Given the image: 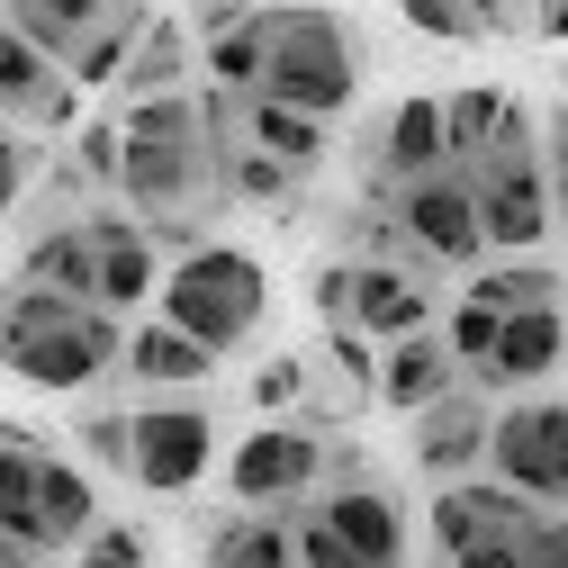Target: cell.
<instances>
[{
  "label": "cell",
  "mask_w": 568,
  "mask_h": 568,
  "mask_svg": "<svg viewBox=\"0 0 568 568\" xmlns=\"http://www.w3.org/2000/svg\"><path fill=\"white\" fill-rule=\"evenodd\" d=\"M118 362H126L118 307L37 290V280L0 290V371H10V379L45 388V397H73V388H91V379L118 371Z\"/></svg>",
  "instance_id": "1"
},
{
  "label": "cell",
  "mask_w": 568,
  "mask_h": 568,
  "mask_svg": "<svg viewBox=\"0 0 568 568\" xmlns=\"http://www.w3.org/2000/svg\"><path fill=\"white\" fill-rule=\"evenodd\" d=\"M262 28V91L253 100H280V109H307V118H334L362 100V28L325 0H262L253 10Z\"/></svg>",
  "instance_id": "2"
},
{
  "label": "cell",
  "mask_w": 568,
  "mask_h": 568,
  "mask_svg": "<svg viewBox=\"0 0 568 568\" xmlns=\"http://www.w3.org/2000/svg\"><path fill=\"white\" fill-rule=\"evenodd\" d=\"M118 190L145 207V217H181L207 190H226V154H217V126L190 91L172 100H135L118 118Z\"/></svg>",
  "instance_id": "3"
},
{
  "label": "cell",
  "mask_w": 568,
  "mask_h": 568,
  "mask_svg": "<svg viewBox=\"0 0 568 568\" xmlns=\"http://www.w3.org/2000/svg\"><path fill=\"white\" fill-rule=\"evenodd\" d=\"M469 172V199H478V226H487V253H532L559 207H550V154H541V118L532 109H506L496 135L460 163Z\"/></svg>",
  "instance_id": "4"
},
{
  "label": "cell",
  "mask_w": 568,
  "mask_h": 568,
  "mask_svg": "<svg viewBox=\"0 0 568 568\" xmlns=\"http://www.w3.org/2000/svg\"><path fill=\"white\" fill-rule=\"evenodd\" d=\"M163 316L181 325V334H199L207 352H244L253 334H262V307H271V271L244 253V244H199V253H181L172 271H163Z\"/></svg>",
  "instance_id": "5"
},
{
  "label": "cell",
  "mask_w": 568,
  "mask_h": 568,
  "mask_svg": "<svg viewBox=\"0 0 568 568\" xmlns=\"http://www.w3.org/2000/svg\"><path fill=\"white\" fill-rule=\"evenodd\" d=\"M541 515L550 506L515 496L506 478H452L434 496V515H424V532H434V568H506Z\"/></svg>",
  "instance_id": "6"
},
{
  "label": "cell",
  "mask_w": 568,
  "mask_h": 568,
  "mask_svg": "<svg viewBox=\"0 0 568 568\" xmlns=\"http://www.w3.org/2000/svg\"><path fill=\"white\" fill-rule=\"evenodd\" d=\"M487 478L568 515V397H515L487 434Z\"/></svg>",
  "instance_id": "7"
},
{
  "label": "cell",
  "mask_w": 568,
  "mask_h": 568,
  "mask_svg": "<svg viewBox=\"0 0 568 568\" xmlns=\"http://www.w3.org/2000/svg\"><path fill=\"white\" fill-rule=\"evenodd\" d=\"M316 478H325V434L298 424V415H271L262 434H244L235 460H226L235 506H262V515H307Z\"/></svg>",
  "instance_id": "8"
},
{
  "label": "cell",
  "mask_w": 568,
  "mask_h": 568,
  "mask_svg": "<svg viewBox=\"0 0 568 568\" xmlns=\"http://www.w3.org/2000/svg\"><path fill=\"white\" fill-rule=\"evenodd\" d=\"M379 207L406 226L415 262H478V253H487V226H478V199H469V172H460V163H452V172H424V181H406V190H388Z\"/></svg>",
  "instance_id": "9"
},
{
  "label": "cell",
  "mask_w": 568,
  "mask_h": 568,
  "mask_svg": "<svg viewBox=\"0 0 568 568\" xmlns=\"http://www.w3.org/2000/svg\"><path fill=\"white\" fill-rule=\"evenodd\" d=\"M0 118L28 126V135H73L82 126V82L45 45H28L10 10H0Z\"/></svg>",
  "instance_id": "10"
},
{
  "label": "cell",
  "mask_w": 568,
  "mask_h": 568,
  "mask_svg": "<svg viewBox=\"0 0 568 568\" xmlns=\"http://www.w3.org/2000/svg\"><path fill=\"white\" fill-rule=\"evenodd\" d=\"M207 460H217V424H207V406H135V460H126V478L145 496L199 487Z\"/></svg>",
  "instance_id": "11"
},
{
  "label": "cell",
  "mask_w": 568,
  "mask_h": 568,
  "mask_svg": "<svg viewBox=\"0 0 568 568\" xmlns=\"http://www.w3.org/2000/svg\"><path fill=\"white\" fill-rule=\"evenodd\" d=\"M415 424V469L424 478H469L487 469V434H496V406H487V379H452Z\"/></svg>",
  "instance_id": "12"
},
{
  "label": "cell",
  "mask_w": 568,
  "mask_h": 568,
  "mask_svg": "<svg viewBox=\"0 0 568 568\" xmlns=\"http://www.w3.org/2000/svg\"><path fill=\"white\" fill-rule=\"evenodd\" d=\"M352 325L371 343H406V334L434 325V290L406 262H352Z\"/></svg>",
  "instance_id": "13"
},
{
  "label": "cell",
  "mask_w": 568,
  "mask_h": 568,
  "mask_svg": "<svg viewBox=\"0 0 568 568\" xmlns=\"http://www.w3.org/2000/svg\"><path fill=\"white\" fill-rule=\"evenodd\" d=\"M91 244H100V307H145L154 290H163V262H154V235L135 226V217H118V207H91Z\"/></svg>",
  "instance_id": "14"
},
{
  "label": "cell",
  "mask_w": 568,
  "mask_h": 568,
  "mask_svg": "<svg viewBox=\"0 0 568 568\" xmlns=\"http://www.w3.org/2000/svg\"><path fill=\"white\" fill-rule=\"evenodd\" d=\"M559 362H568V316H559V307H524V316L496 325V352H487L469 379H487V388H532V379H550Z\"/></svg>",
  "instance_id": "15"
},
{
  "label": "cell",
  "mask_w": 568,
  "mask_h": 568,
  "mask_svg": "<svg viewBox=\"0 0 568 568\" xmlns=\"http://www.w3.org/2000/svg\"><path fill=\"white\" fill-rule=\"evenodd\" d=\"M424 172H452V126H443V100H397L388 126H379V199L424 181Z\"/></svg>",
  "instance_id": "16"
},
{
  "label": "cell",
  "mask_w": 568,
  "mask_h": 568,
  "mask_svg": "<svg viewBox=\"0 0 568 568\" xmlns=\"http://www.w3.org/2000/svg\"><path fill=\"white\" fill-rule=\"evenodd\" d=\"M352 550H362L371 568H406V515H397V496L388 487H371V478H343L325 506H316Z\"/></svg>",
  "instance_id": "17"
},
{
  "label": "cell",
  "mask_w": 568,
  "mask_h": 568,
  "mask_svg": "<svg viewBox=\"0 0 568 568\" xmlns=\"http://www.w3.org/2000/svg\"><path fill=\"white\" fill-rule=\"evenodd\" d=\"M452 379H469V371L452 362V343H443L434 325L379 352V406H388V415H424V406H434Z\"/></svg>",
  "instance_id": "18"
},
{
  "label": "cell",
  "mask_w": 568,
  "mask_h": 568,
  "mask_svg": "<svg viewBox=\"0 0 568 568\" xmlns=\"http://www.w3.org/2000/svg\"><path fill=\"white\" fill-rule=\"evenodd\" d=\"M118 371H135V388H199L207 371H217V352H207L199 334H181L172 316H145L126 334V362Z\"/></svg>",
  "instance_id": "19"
},
{
  "label": "cell",
  "mask_w": 568,
  "mask_h": 568,
  "mask_svg": "<svg viewBox=\"0 0 568 568\" xmlns=\"http://www.w3.org/2000/svg\"><path fill=\"white\" fill-rule=\"evenodd\" d=\"M19 280H37V290H63V298H100V244H91V226H82V217H54V226L28 244Z\"/></svg>",
  "instance_id": "20"
},
{
  "label": "cell",
  "mask_w": 568,
  "mask_h": 568,
  "mask_svg": "<svg viewBox=\"0 0 568 568\" xmlns=\"http://www.w3.org/2000/svg\"><path fill=\"white\" fill-rule=\"evenodd\" d=\"M37 469H45V443L28 424L0 415V532H19L37 559H45V524H37Z\"/></svg>",
  "instance_id": "21"
},
{
  "label": "cell",
  "mask_w": 568,
  "mask_h": 568,
  "mask_svg": "<svg viewBox=\"0 0 568 568\" xmlns=\"http://www.w3.org/2000/svg\"><path fill=\"white\" fill-rule=\"evenodd\" d=\"M207 568H298V515H226L217 532H207Z\"/></svg>",
  "instance_id": "22"
},
{
  "label": "cell",
  "mask_w": 568,
  "mask_h": 568,
  "mask_svg": "<svg viewBox=\"0 0 568 568\" xmlns=\"http://www.w3.org/2000/svg\"><path fill=\"white\" fill-rule=\"evenodd\" d=\"M37 524H45V550H82V541L100 532L91 478H82L73 460H54V452H45V469H37Z\"/></svg>",
  "instance_id": "23"
},
{
  "label": "cell",
  "mask_w": 568,
  "mask_h": 568,
  "mask_svg": "<svg viewBox=\"0 0 568 568\" xmlns=\"http://www.w3.org/2000/svg\"><path fill=\"white\" fill-rule=\"evenodd\" d=\"M181 82H190V19H145V37H135L126 73H118L126 109H135V100H172Z\"/></svg>",
  "instance_id": "24"
},
{
  "label": "cell",
  "mask_w": 568,
  "mask_h": 568,
  "mask_svg": "<svg viewBox=\"0 0 568 568\" xmlns=\"http://www.w3.org/2000/svg\"><path fill=\"white\" fill-rule=\"evenodd\" d=\"M244 135L271 154V163H290L298 181L325 163V118H307V109H280V100H244Z\"/></svg>",
  "instance_id": "25"
},
{
  "label": "cell",
  "mask_w": 568,
  "mask_h": 568,
  "mask_svg": "<svg viewBox=\"0 0 568 568\" xmlns=\"http://www.w3.org/2000/svg\"><path fill=\"white\" fill-rule=\"evenodd\" d=\"M145 19H154L145 0H118V10H109V19H100V28L82 37V45H73V54H63V73H73L82 91L118 82V73H126V54H135V37H145Z\"/></svg>",
  "instance_id": "26"
},
{
  "label": "cell",
  "mask_w": 568,
  "mask_h": 568,
  "mask_svg": "<svg viewBox=\"0 0 568 568\" xmlns=\"http://www.w3.org/2000/svg\"><path fill=\"white\" fill-rule=\"evenodd\" d=\"M109 10H118V0H10L19 37H28V45H45L54 63L73 54V45H82V37H91V28L109 19Z\"/></svg>",
  "instance_id": "27"
},
{
  "label": "cell",
  "mask_w": 568,
  "mask_h": 568,
  "mask_svg": "<svg viewBox=\"0 0 568 568\" xmlns=\"http://www.w3.org/2000/svg\"><path fill=\"white\" fill-rule=\"evenodd\" d=\"M559 290L568 280L559 271H541V262H524V253H506L496 271H478L460 298H478V307H496V316H524V307H559Z\"/></svg>",
  "instance_id": "28"
},
{
  "label": "cell",
  "mask_w": 568,
  "mask_h": 568,
  "mask_svg": "<svg viewBox=\"0 0 568 568\" xmlns=\"http://www.w3.org/2000/svg\"><path fill=\"white\" fill-rule=\"evenodd\" d=\"M253 10H262V0H253ZM207 91H235V100L262 91V28L253 19H235L226 37H207Z\"/></svg>",
  "instance_id": "29"
},
{
  "label": "cell",
  "mask_w": 568,
  "mask_h": 568,
  "mask_svg": "<svg viewBox=\"0 0 568 568\" xmlns=\"http://www.w3.org/2000/svg\"><path fill=\"white\" fill-rule=\"evenodd\" d=\"M515 100L506 91H496V82H469V91H452L443 100V126H452V163H469L478 145H487V135H496V118H506Z\"/></svg>",
  "instance_id": "30"
},
{
  "label": "cell",
  "mask_w": 568,
  "mask_h": 568,
  "mask_svg": "<svg viewBox=\"0 0 568 568\" xmlns=\"http://www.w3.org/2000/svg\"><path fill=\"white\" fill-rule=\"evenodd\" d=\"M397 19H406L415 37H434V45H478V37H496L469 0H397Z\"/></svg>",
  "instance_id": "31"
},
{
  "label": "cell",
  "mask_w": 568,
  "mask_h": 568,
  "mask_svg": "<svg viewBox=\"0 0 568 568\" xmlns=\"http://www.w3.org/2000/svg\"><path fill=\"white\" fill-rule=\"evenodd\" d=\"M496 325H506V316H496V307H478V298H460V307H452L443 343H452V362H460V371H478L487 352H496Z\"/></svg>",
  "instance_id": "32"
},
{
  "label": "cell",
  "mask_w": 568,
  "mask_h": 568,
  "mask_svg": "<svg viewBox=\"0 0 568 568\" xmlns=\"http://www.w3.org/2000/svg\"><path fill=\"white\" fill-rule=\"evenodd\" d=\"M325 343H334L343 388H352V397H379V352H371V334H362V325H325Z\"/></svg>",
  "instance_id": "33"
},
{
  "label": "cell",
  "mask_w": 568,
  "mask_h": 568,
  "mask_svg": "<svg viewBox=\"0 0 568 568\" xmlns=\"http://www.w3.org/2000/svg\"><path fill=\"white\" fill-rule=\"evenodd\" d=\"M298 568H371V559H362V550H352V541L307 506V515H298Z\"/></svg>",
  "instance_id": "34"
},
{
  "label": "cell",
  "mask_w": 568,
  "mask_h": 568,
  "mask_svg": "<svg viewBox=\"0 0 568 568\" xmlns=\"http://www.w3.org/2000/svg\"><path fill=\"white\" fill-rule=\"evenodd\" d=\"M37 154H45V145H37L28 126H10V135H0V217H10V207L28 199V181H37Z\"/></svg>",
  "instance_id": "35"
},
{
  "label": "cell",
  "mask_w": 568,
  "mask_h": 568,
  "mask_svg": "<svg viewBox=\"0 0 568 568\" xmlns=\"http://www.w3.org/2000/svg\"><path fill=\"white\" fill-rule=\"evenodd\" d=\"M82 460H100V469L126 478V460H135V415H91V424H82Z\"/></svg>",
  "instance_id": "36"
},
{
  "label": "cell",
  "mask_w": 568,
  "mask_h": 568,
  "mask_svg": "<svg viewBox=\"0 0 568 568\" xmlns=\"http://www.w3.org/2000/svg\"><path fill=\"white\" fill-rule=\"evenodd\" d=\"M73 568H154V559H145V532H126V524H100V532L73 550Z\"/></svg>",
  "instance_id": "37"
},
{
  "label": "cell",
  "mask_w": 568,
  "mask_h": 568,
  "mask_svg": "<svg viewBox=\"0 0 568 568\" xmlns=\"http://www.w3.org/2000/svg\"><path fill=\"white\" fill-rule=\"evenodd\" d=\"M73 172L118 190V126H73Z\"/></svg>",
  "instance_id": "38"
},
{
  "label": "cell",
  "mask_w": 568,
  "mask_h": 568,
  "mask_svg": "<svg viewBox=\"0 0 568 568\" xmlns=\"http://www.w3.org/2000/svg\"><path fill=\"white\" fill-rule=\"evenodd\" d=\"M506 568H568V515H541V524L524 532V550H515Z\"/></svg>",
  "instance_id": "39"
},
{
  "label": "cell",
  "mask_w": 568,
  "mask_h": 568,
  "mask_svg": "<svg viewBox=\"0 0 568 568\" xmlns=\"http://www.w3.org/2000/svg\"><path fill=\"white\" fill-rule=\"evenodd\" d=\"M298 388H307V371H298V362H262V371H253V406H262V415H290V406H298Z\"/></svg>",
  "instance_id": "40"
},
{
  "label": "cell",
  "mask_w": 568,
  "mask_h": 568,
  "mask_svg": "<svg viewBox=\"0 0 568 568\" xmlns=\"http://www.w3.org/2000/svg\"><path fill=\"white\" fill-rule=\"evenodd\" d=\"M541 154H550V207H559V226H568V100L541 118Z\"/></svg>",
  "instance_id": "41"
},
{
  "label": "cell",
  "mask_w": 568,
  "mask_h": 568,
  "mask_svg": "<svg viewBox=\"0 0 568 568\" xmlns=\"http://www.w3.org/2000/svg\"><path fill=\"white\" fill-rule=\"evenodd\" d=\"M316 316L325 325H352V262H325L316 271Z\"/></svg>",
  "instance_id": "42"
},
{
  "label": "cell",
  "mask_w": 568,
  "mask_h": 568,
  "mask_svg": "<svg viewBox=\"0 0 568 568\" xmlns=\"http://www.w3.org/2000/svg\"><path fill=\"white\" fill-rule=\"evenodd\" d=\"M235 19H253V0H199V19H190V37H226Z\"/></svg>",
  "instance_id": "43"
},
{
  "label": "cell",
  "mask_w": 568,
  "mask_h": 568,
  "mask_svg": "<svg viewBox=\"0 0 568 568\" xmlns=\"http://www.w3.org/2000/svg\"><path fill=\"white\" fill-rule=\"evenodd\" d=\"M532 37H550V45H568V0H532Z\"/></svg>",
  "instance_id": "44"
},
{
  "label": "cell",
  "mask_w": 568,
  "mask_h": 568,
  "mask_svg": "<svg viewBox=\"0 0 568 568\" xmlns=\"http://www.w3.org/2000/svg\"><path fill=\"white\" fill-rule=\"evenodd\" d=\"M469 10H478L496 37H506V28H524V10H515V0H469Z\"/></svg>",
  "instance_id": "45"
},
{
  "label": "cell",
  "mask_w": 568,
  "mask_h": 568,
  "mask_svg": "<svg viewBox=\"0 0 568 568\" xmlns=\"http://www.w3.org/2000/svg\"><path fill=\"white\" fill-rule=\"evenodd\" d=\"M0 568H37V550H28L19 532H0Z\"/></svg>",
  "instance_id": "46"
},
{
  "label": "cell",
  "mask_w": 568,
  "mask_h": 568,
  "mask_svg": "<svg viewBox=\"0 0 568 568\" xmlns=\"http://www.w3.org/2000/svg\"><path fill=\"white\" fill-rule=\"evenodd\" d=\"M37 568H63V550H45V559H37Z\"/></svg>",
  "instance_id": "47"
},
{
  "label": "cell",
  "mask_w": 568,
  "mask_h": 568,
  "mask_svg": "<svg viewBox=\"0 0 568 568\" xmlns=\"http://www.w3.org/2000/svg\"><path fill=\"white\" fill-rule=\"evenodd\" d=\"M515 10H524V28H532V0H515Z\"/></svg>",
  "instance_id": "48"
},
{
  "label": "cell",
  "mask_w": 568,
  "mask_h": 568,
  "mask_svg": "<svg viewBox=\"0 0 568 568\" xmlns=\"http://www.w3.org/2000/svg\"><path fill=\"white\" fill-rule=\"evenodd\" d=\"M0 135H10V118H0Z\"/></svg>",
  "instance_id": "49"
},
{
  "label": "cell",
  "mask_w": 568,
  "mask_h": 568,
  "mask_svg": "<svg viewBox=\"0 0 568 568\" xmlns=\"http://www.w3.org/2000/svg\"><path fill=\"white\" fill-rule=\"evenodd\" d=\"M199 568H207V559H199Z\"/></svg>",
  "instance_id": "50"
}]
</instances>
